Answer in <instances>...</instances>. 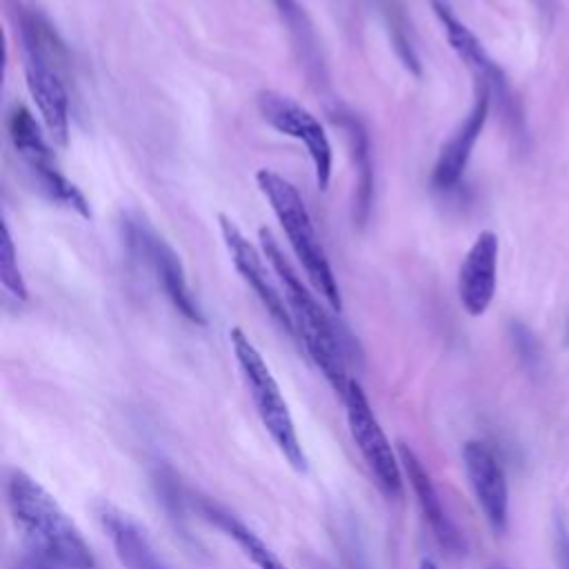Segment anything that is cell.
Returning <instances> with one entry per match:
<instances>
[{"mask_svg":"<svg viewBox=\"0 0 569 569\" xmlns=\"http://www.w3.org/2000/svg\"><path fill=\"white\" fill-rule=\"evenodd\" d=\"M256 109L273 131L293 138L305 147L313 167L316 187L327 191L333 169V149L320 120L293 98L271 89H264L256 96Z\"/></svg>","mask_w":569,"mask_h":569,"instance_id":"cell-9","label":"cell"},{"mask_svg":"<svg viewBox=\"0 0 569 569\" xmlns=\"http://www.w3.org/2000/svg\"><path fill=\"white\" fill-rule=\"evenodd\" d=\"M491 569H507V567H500V565H496V567H491Z\"/></svg>","mask_w":569,"mask_h":569,"instance_id":"cell-25","label":"cell"},{"mask_svg":"<svg viewBox=\"0 0 569 569\" xmlns=\"http://www.w3.org/2000/svg\"><path fill=\"white\" fill-rule=\"evenodd\" d=\"M258 233L262 253L273 267L284 291V300L296 327V338L305 345L309 358L316 362L333 391L342 398L351 380L347 373V342L342 338V331L327 313V309L318 302L316 293L302 282L271 231L262 227Z\"/></svg>","mask_w":569,"mask_h":569,"instance_id":"cell-2","label":"cell"},{"mask_svg":"<svg viewBox=\"0 0 569 569\" xmlns=\"http://www.w3.org/2000/svg\"><path fill=\"white\" fill-rule=\"evenodd\" d=\"M420 569H440L436 562H431L429 558H425L422 562H420Z\"/></svg>","mask_w":569,"mask_h":569,"instance_id":"cell-24","label":"cell"},{"mask_svg":"<svg viewBox=\"0 0 569 569\" xmlns=\"http://www.w3.org/2000/svg\"><path fill=\"white\" fill-rule=\"evenodd\" d=\"M7 133L33 176L38 189L56 204L76 211L80 218H91V207L87 196L71 182L58 167L51 147L47 144L40 124L24 104H16L7 118Z\"/></svg>","mask_w":569,"mask_h":569,"instance_id":"cell-6","label":"cell"},{"mask_svg":"<svg viewBox=\"0 0 569 569\" xmlns=\"http://www.w3.org/2000/svg\"><path fill=\"white\" fill-rule=\"evenodd\" d=\"M256 184L260 193L267 198L273 216L278 218L291 251L296 253L298 262L302 264L309 282L313 289L325 298V302L331 307V311H342V296L338 280L333 276V269L329 264L327 251L316 233L313 220L309 216V209L298 193V189L278 171L273 169H258L256 171Z\"/></svg>","mask_w":569,"mask_h":569,"instance_id":"cell-4","label":"cell"},{"mask_svg":"<svg viewBox=\"0 0 569 569\" xmlns=\"http://www.w3.org/2000/svg\"><path fill=\"white\" fill-rule=\"evenodd\" d=\"M218 224H220V236L227 247V253H229L236 271L240 273V278L251 287V291L258 296V300L262 302L267 313L276 320V325L282 331H287L291 338H296V327H293L287 300L282 298L280 289L271 280V273L267 271V264L262 260L264 253H260L247 240V236L238 229V224L229 216L220 213Z\"/></svg>","mask_w":569,"mask_h":569,"instance_id":"cell-10","label":"cell"},{"mask_svg":"<svg viewBox=\"0 0 569 569\" xmlns=\"http://www.w3.org/2000/svg\"><path fill=\"white\" fill-rule=\"evenodd\" d=\"M9 569H69V567H62V565H53V562H44V560H36V558H29L24 553H18Z\"/></svg>","mask_w":569,"mask_h":569,"instance_id":"cell-23","label":"cell"},{"mask_svg":"<svg viewBox=\"0 0 569 569\" xmlns=\"http://www.w3.org/2000/svg\"><path fill=\"white\" fill-rule=\"evenodd\" d=\"M100 522L113 545L116 558L124 569H169L156 553L147 533L127 513L104 507L100 511Z\"/></svg>","mask_w":569,"mask_h":569,"instance_id":"cell-16","label":"cell"},{"mask_svg":"<svg viewBox=\"0 0 569 569\" xmlns=\"http://www.w3.org/2000/svg\"><path fill=\"white\" fill-rule=\"evenodd\" d=\"M462 462L487 522L493 531L502 533L509 520V489L500 460L485 442L469 440L462 447Z\"/></svg>","mask_w":569,"mask_h":569,"instance_id":"cell-12","label":"cell"},{"mask_svg":"<svg viewBox=\"0 0 569 569\" xmlns=\"http://www.w3.org/2000/svg\"><path fill=\"white\" fill-rule=\"evenodd\" d=\"M491 107V93L482 87H478V96L473 100V107L465 116V120L458 124V129L449 136V140L442 144L433 171H431V184L440 191H447L456 187L467 169V162L471 158V151L487 124Z\"/></svg>","mask_w":569,"mask_h":569,"instance_id":"cell-14","label":"cell"},{"mask_svg":"<svg viewBox=\"0 0 569 569\" xmlns=\"http://www.w3.org/2000/svg\"><path fill=\"white\" fill-rule=\"evenodd\" d=\"M553 538H556V553H558V562L562 569H569V529L565 525L562 518H556V529H553Z\"/></svg>","mask_w":569,"mask_h":569,"instance_id":"cell-22","label":"cell"},{"mask_svg":"<svg viewBox=\"0 0 569 569\" xmlns=\"http://www.w3.org/2000/svg\"><path fill=\"white\" fill-rule=\"evenodd\" d=\"M345 411H347V425L349 433L369 467L376 485L380 491L389 498L402 496V465L400 458H396V451L382 431L367 393L362 391L358 380H349V387L342 396Z\"/></svg>","mask_w":569,"mask_h":569,"instance_id":"cell-8","label":"cell"},{"mask_svg":"<svg viewBox=\"0 0 569 569\" xmlns=\"http://www.w3.org/2000/svg\"><path fill=\"white\" fill-rule=\"evenodd\" d=\"M333 122L340 124V129L347 136L351 160L356 167V193H353V220L358 224H365L371 211V198H373V162H371V147L369 136L362 127V122L351 113H336Z\"/></svg>","mask_w":569,"mask_h":569,"instance_id":"cell-18","label":"cell"},{"mask_svg":"<svg viewBox=\"0 0 569 569\" xmlns=\"http://www.w3.org/2000/svg\"><path fill=\"white\" fill-rule=\"evenodd\" d=\"M431 9L447 36L449 47L465 62V67L473 73L478 87L487 89L491 93V98H498L502 109H507V113L511 118H516L513 116V98L509 93L507 76L491 60V56L487 53L482 42L476 38V33L456 16V11L449 7L447 0H431Z\"/></svg>","mask_w":569,"mask_h":569,"instance_id":"cell-11","label":"cell"},{"mask_svg":"<svg viewBox=\"0 0 569 569\" xmlns=\"http://www.w3.org/2000/svg\"><path fill=\"white\" fill-rule=\"evenodd\" d=\"M120 233L127 249L149 267L176 311L193 325H204V313L189 289L184 267L173 247L140 213H124L120 220Z\"/></svg>","mask_w":569,"mask_h":569,"instance_id":"cell-7","label":"cell"},{"mask_svg":"<svg viewBox=\"0 0 569 569\" xmlns=\"http://www.w3.org/2000/svg\"><path fill=\"white\" fill-rule=\"evenodd\" d=\"M4 491L11 520L22 538L20 553L69 569H98L82 531L40 482L11 469Z\"/></svg>","mask_w":569,"mask_h":569,"instance_id":"cell-1","label":"cell"},{"mask_svg":"<svg viewBox=\"0 0 569 569\" xmlns=\"http://www.w3.org/2000/svg\"><path fill=\"white\" fill-rule=\"evenodd\" d=\"M0 282L11 298H16L20 302L27 300V296H29L27 282L22 278V271L18 264V253H16V247H13V240H11V233H9V227L4 220H2V236H0Z\"/></svg>","mask_w":569,"mask_h":569,"instance_id":"cell-19","label":"cell"},{"mask_svg":"<svg viewBox=\"0 0 569 569\" xmlns=\"http://www.w3.org/2000/svg\"><path fill=\"white\" fill-rule=\"evenodd\" d=\"M513 340H516L518 351H520L525 362H536L538 360V345L525 327H513Z\"/></svg>","mask_w":569,"mask_h":569,"instance_id":"cell-21","label":"cell"},{"mask_svg":"<svg viewBox=\"0 0 569 569\" xmlns=\"http://www.w3.org/2000/svg\"><path fill=\"white\" fill-rule=\"evenodd\" d=\"M498 236L480 231L458 271V298L469 316H482L496 293Z\"/></svg>","mask_w":569,"mask_h":569,"instance_id":"cell-13","label":"cell"},{"mask_svg":"<svg viewBox=\"0 0 569 569\" xmlns=\"http://www.w3.org/2000/svg\"><path fill=\"white\" fill-rule=\"evenodd\" d=\"M273 4H276V9H278L280 18L284 20V24L289 27L291 36L296 38V42H298L300 47H305L307 53H311V51L316 49V44H311L313 33H311V27H309V22H307L305 11L300 9V4H298L296 0H273Z\"/></svg>","mask_w":569,"mask_h":569,"instance_id":"cell-20","label":"cell"},{"mask_svg":"<svg viewBox=\"0 0 569 569\" xmlns=\"http://www.w3.org/2000/svg\"><path fill=\"white\" fill-rule=\"evenodd\" d=\"M229 342H231L238 369L242 373L249 398L256 407V413H258L264 431L271 436V440L278 447V451L282 453V458L296 471H307V456L300 445L289 405H287L271 369L267 367L262 353L256 349V345L249 340V336L240 327H233L229 331Z\"/></svg>","mask_w":569,"mask_h":569,"instance_id":"cell-5","label":"cell"},{"mask_svg":"<svg viewBox=\"0 0 569 569\" xmlns=\"http://www.w3.org/2000/svg\"><path fill=\"white\" fill-rule=\"evenodd\" d=\"M16 24L24 56V80L51 140L67 147L69 93L58 67L60 42L49 24L33 11L16 7Z\"/></svg>","mask_w":569,"mask_h":569,"instance_id":"cell-3","label":"cell"},{"mask_svg":"<svg viewBox=\"0 0 569 569\" xmlns=\"http://www.w3.org/2000/svg\"><path fill=\"white\" fill-rule=\"evenodd\" d=\"M398 456H400V465L405 469V476H407V480H409V485L413 489V496L418 500L420 513H422L425 522L429 525L433 538L449 553H462L465 551L462 533L458 531L453 520L447 516V511L442 507V500H440V496H438V491H436V487L431 482V476L422 467L420 458L413 453V449H409L402 442L398 447Z\"/></svg>","mask_w":569,"mask_h":569,"instance_id":"cell-15","label":"cell"},{"mask_svg":"<svg viewBox=\"0 0 569 569\" xmlns=\"http://www.w3.org/2000/svg\"><path fill=\"white\" fill-rule=\"evenodd\" d=\"M198 511L202 513L204 520H209L211 525H216L227 538H231L242 553L258 567V569H289L278 556L276 551L249 527L244 525L238 516H233L229 509L220 507L213 500L200 498L198 500Z\"/></svg>","mask_w":569,"mask_h":569,"instance_id":"cell-17","label":"cell"}]
</instances>
